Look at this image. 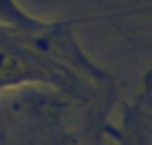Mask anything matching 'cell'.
I'll use <instances>...</instances> for the list:
<instances>
[{"instance_id": "1", "label": "cell", "mask_w": 152, "mask_h": 145, "mask_svg": "<svg viewBox=\"0 0 152 145\" xmlns=\"http://www.w3.org/2000/svg\"><path fill=\"white\" fill-rule=\"evenodd\" d=\"M73 56L65 29L31 19L13 0H0V97L25 85H65L86 66Z\"/></svg>"}]
</instances>
